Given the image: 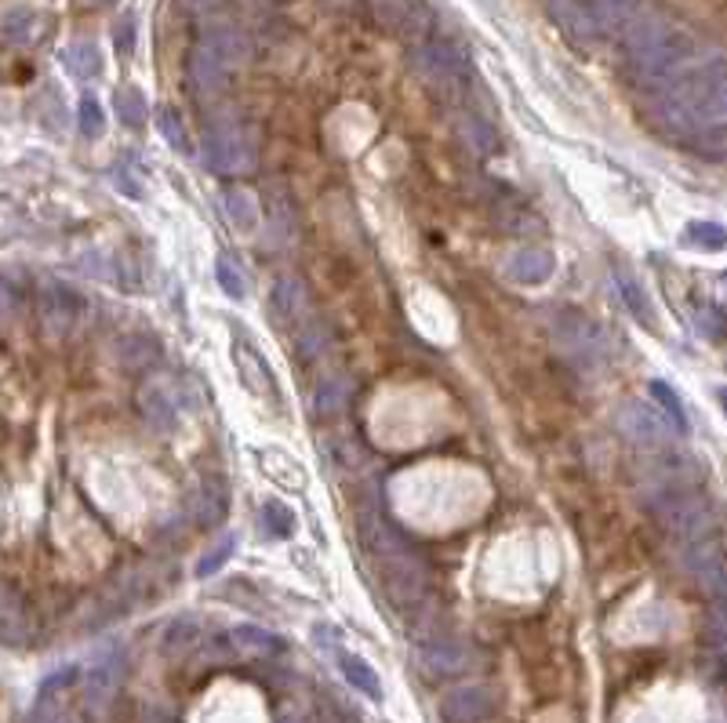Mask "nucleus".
I'll list each match as a JSON object with an SVG mask.
<instances>
[{"label":"nucleus","instance_id":"f257e3e1","mask_svg":"<svg viewBox=\"0 0 727 723\" xmlns=\"http://www.w3.org/2000/svg\"><path fill=\"white\" fill-rule=\"evenodd\" d=\"M651 121L666 138L680 143H691L710 124H727V59L688 62L669 84H662Z\"/></svg>","mask_w":727,"mask_h":723},{"label":"nucleus","instance_id":"f03ea898","mask_svg":"<svg viewBox=\"0 0 727 723\" xmlns=\"http://www.w3.org/2000/svg\"><path fill=\"white\" fill-rule=\"evenodd\" d=\"M361 542L372 553L378 575H383V589L386 597L404 611H415L422 600H426L429 578H426V564L419 560V553L411 549V542L397 531L386 516H378L372 510L361 513Z\"/></svg>","mask_w":727,"mask_h":723},{"label":"nucleus","instance_id":"7ed1b4c3","mask_svg":"<svg viewBox=\"0 0 727 723\" xmlns=\"http://www.w3.org/2000/svg\"><path fill=\"white\" fill-rule=\"evenodd\" d=\"M694 62V45L680 26L666 23V19H637L626 29V66L640 84H669L677 73Z\"/></svg>","mask_w":727,"mask_h":723},{"label":"nucleus","instance_id":"20e7f679","mask_svg":"<svg viewBox=\"0 0 727 723\" xmlns=\"http://www.w3.org/2000/svg\"><path fill=\"white\" fill-rule=\"evenodd\" d=\"M651 513H655V520L666 527V535L677 538L680 546H688L694 538L713 531V516L705 510V502L694 491L673 488V483H666V488L651 499Z\"/></svg>","mask_w":727,"mask_h":723},{"label":"nucleus","instance_id":"39448f33","mask_svg":"<svg viewBox=\"0 0 727 723\" xmlns=\"http://www.w3.org/2000/svg\"><path fill=\"white\" fill-rule=\"evenodd\" d=\"M244 59V40L233 29H211L190 56V81L197 91H219L237 62Z\"/></svg>","mask_w":727,"mask_h":723},{"label":"nucleus","instance_id":"423d86ee","mask_svg":"<svg viewBox=\"0 0 727 723\" xmlns=\"http://www.w3.org/2000/svg\"><path fill=\"white\" fill-rule=\"evenodd\" d=\"M549 331L553 339L564 353L571 356L574 364H601L607 356V334L601 323H593L590 317H582V313L574 309H557L549 317Z\"/></svg>","mask_w":727,"mask_h":723},{"label":"nucleus","instance_id":"0eeeda50","mask_svg":"<svg viewBox=\"0 0 727 723\" xmlns=\"http://www.w3.org/2000/svg\"><path fill=\"white\" fill-rule=\"evenodd\" d=\"M201 651L208 662H233V658H274L284 654V640L263 625H233L226 633H215L201 640Z\"/></svg>","mask_w":727,"mask_h":723},{"label":"nucleus","instance_id":"6e6552de","mask_svg":"<svg viewBox=\"0 0 727 723\" xmlns=\"http://www.w3.org/2000/svg\"><path fill=\"white\" fill-rule=\"evenodd\" d=\"M255 138L237 124H211L204 135V164L215 175H244L255 168Z\"/></svg>","mask_w":727,"mask_h":723},{"label":"nucleus","instance_id":"1a4fd4ad","mask_svg":"<svg viewBox=\"0 0 727 723\" xmlns=\"http://www.w3.org/2000/svg\"><path fill=\"white\" fill-rule=\"evenodd\" d=\"M415 70L437 91H462L470 84V59L451 40H426V45H419Z\"/></svg>","mask_w":727,"mask_h":723},{"label":"nucleus","instance_id":"9d476101","mask_svg":"<svg viewBox=\"0 0 727 723\" xmlns=\"http://www.w3.org/2000/svg\"><path fill=\"white\" fill-rule=\"evenodd\" d=\"M683 567L710 597H727V553L713 531L683 546Z\"/></svg>","mask_w":727,"mask_h":723},{"label":"nucleus","instance_id":"9b49d317","mask_svg":"<svg viewBox=\"0 0 727 723\" xmlns=\"http://www.w3.org/2000/svg\"><path fill=\"white\" fill-rule=\"evenodd\" d=\"M498 709V695L487 684H465L451 687L440 698V720L444 723H484Z\"/></svg>","mask_w":727,"mask_h":723},{"label":"nucleus","instance_id":"f8f14e48","mask_svg":"<svg viewBox=\"0 0 727 723\" xmlns=\"http://www.w3.org/2000/svg\"><path fill=\"white\" fill-rule=\"evenodd\" d=\"M121 679H124V658L121 651H110L102 654L99 662H95L88 673H84V709L92 712V716H102L106 709L113 706L117 690H121Z\"/></svg>","mask_w":727,"mask_h":723},{"label":"nucleus","instance_id":"ddd939ff","mask_svg":"<svg viewBox=\"0 0 727 723\" xmlns=\"http://www.w3.org/2000/svg\"><path fill=\"white\" fill-rule=\"evenodd\" d=\"M233 364H237V375H241V382L252 390V396L258 401H269V404H280V385L274 379V371H269L266 356L255 350L247 339H237L233 342Z\"/></svg>","mask_w":727,"mask_h":723},{"label":"nucleus","instance_id":"4468645a","mask_svg":"<svg viewBox=\"0 0 727 723\" xmlns=\"http://www.w3.org/2000/svg\"><path fill=\"white\" fill-rule=\"evenodd\" d=\"M549 15L571 45L590 48V45H596V37L604 34L593 15V4H582V0H549Z\"/></svg>","mask_w":727,"mask_h":723},{"label":"nucleus","instance_id":"2eb2a0df","mask_svg":"<svg viewBox=\"0 0 727 723\" xmlns=\"http://www.w3.org/2000/svg\"><path fill=\"white\" fill-rule=\"evenodd\" d=\"M618 426H622V433H626V437L640 440V444H658V440L669 433L673 418H669V415H662V412H655V407H651V404L629 401V404L622 407V412H618ZM673 429H677V426H673Z\"/></svg>","mask_w":727,"mask_h":723},{"label":"nucleus","instance_id":"dca6fc26","mask_svg":"<svg viewBox=\"0 0 727 723\" xmlns=\"http://www.w3.org/2000/svg\"><path fill=\"white\" fill-rule=\"evenodd\" d=\"M419 658H422V665H426V673H433V676H459L473 665V651L462 640H451V636L422 644Z\"/></svg>","mask_w":727,"mask_h":723},{"label":"nucleus","instance_id":"f3484780","mask_svg":"<svg viewBox=\"0 0 727 723\" xmlns=\"http://www.w3.org/2000/svg\"><path fill=\"white\" fill-rule=\"evenodd\" d=\"M190 513L201 531H215L219 524H226V516H230V491H226V483L201 480L190 499Z\"/></svg>","mask_w":727,"mask_h":723},{"label":"nucleus","instance_id":"a211bd4d","mask_svg":"<svg viewBox=\"0 0 727 723\" xmlns=\"http://www.w3.org/2000/svg\"><path fill=\"white\" fill-rule=\"evenodd\" d=\"M40 309H45V320L56 331H70V323L81 320V313L88 306H84V298L70 284H45V291H40Z\"/></svg>","mask_w":727,"mask_h":723},{"label":"nucleus","instance_id":"6ab92c4d","mask_svg":"<svg viewBox=\"0 0 727 723\" xmlns=\"http://www.w3.org/2000/svg\"><path fill=\"white\" fill-rule=\"evenodd\" d=\"M553 269H557V258H553L546 247H524V252H517L506 262V277L513 280V284L538 287L553 277Z\"/></svg>","mask_w":727,"mask_h":723},{"label":"nucleus","instance_id":"aec40b11","mask_svg":"<svg viewBox=\"0 0 727 723\" xmlns=\"http://www.w3.org/2000/svg\"><path fill=\"white\" fill-rule=\"evenodd\" d=\"M138 407H143L146 422L157 429H175L179 426V401L171 396L168 382H149L143 396H138Z\"/></svg>","mask_w":727,"mask_h":723},{"label":"nucleus","instance_id":"412c9836","mask_svg":"<svg viewBox=\"0 0 727 723\" xmlns=\"http://www.w3.org/2000/svg\"><path fill=\"white\" fill-rule=\"evenodd\" d=\"M339 669H342V676L350 679V687L361 690L364 698H372V701L383 698V679H378V673L364 662L361 654L342 651V654H339Z\"/></svg>","mask_w":727,"mask_h":723},{"label":"nucleus","instance_id":"4be33fe9","mask_svg":"<svg viewBox=\"0 0 727 723\" xmlns=\"http://www.w3.org/2000/svg\"><path fill=\"white\" fill-rule=\"evenodd\" d=\"M29 723H81V720L56 698V687H40V698L34 712H29Z\"/></svg>","mask_w":727,"mask_h":723},{"label":"nucleus","instance_id":"5701e85b","mask_svg":"<svg viewBox=\"0 0 727 723\" xmlns=\"http://www.w3.org/2000/svg\"><path fill=\"white\" fill-rule=\"evenodd\" d=\"M688 146L694 149V154H702V157H710V160H727V124L702 127V132L694 135Z\"/></svg>","mask_w":727,"mask_h":723},{"label":"nucleus","instance_id":"b1692460","mask_svg":"<svg viewBox=\"0 0 727 723\" xmlns=\"http://www.w3.org/2000/svg\"><path fill=\"white\" fill-rule=\"evenodd\" d=\"M37 34V15L29 12V8H12V12L4 15V37L12 40V45H29Z\"/></svg>","mask_w":727,"mask_h":723},{"label":"nucleus","instance_id":"393cba45","mask_svg":"<svg viewBox=\"0 0 727 723\" xmlns=\"http://www.w3.org/2000/svg\"><path fill=\"white\" fill-rule=\"evenodd\" d=\"M263 527L269 538H291V531H295V516H291V510L284 502L269 499L263 505Z\"/></svg>","mask_w":727,"mask_h":723},{"label":"nucleus","instance_id":"a878e982","mask_svg":"<svg viewBox=\"0 0 727 723\" xmlns=\"http://www.w3.org/2000/svg\"><path fill=\"white\" fill-rule=\"evenodd\" d=\"M694 323H699V331L710 342H720L727 334V313L720 306H713V302H699L694 306Z\"/></svg>","mask_w":727,"mask_h":723},{"label":"nucleus","instance_id":"bb28decb","mask_svg":"<svg viewBox=\"0 0 727 723\" xmlns=\"http://www.w3.org/2000/svg\"><path fill=\"white\" fill-rule=\"evenodd\" d=\"M222 208H226V215L241 225V230H255V222H258V208H255V200L247 197V193H241V189H233V193H226L222 197Z\"/></svg>","mask_w":727,"mask_h":723},{"label":"nucleus","instance_id":"cd10ccee","mask_svg":"<svg viewBox=\"0 0 727 723\" xmlns=\"http://www.w3.org/2000/svg\"><path fill=\"white\" fill-rule=\"evenodd\" d=\"M618 291H622L629 313H633L637 320H644L647 328H651V323H655V313H651V302H647V295H644V287H640L633 277H618Z\"/></svg>","mask_w":727,"mask_h":723},{"label":"nucleus","instance_id":"c85d7f7f","mask_svg":"<svg viewBox=\"0 0 727 723\" xmlns=\"http://www.w3.org/2000/svg\"><path fill=\"white\" fill-rule=\"evenodd\" d=\"M117 117H121L128 127H143L146 124V99H143V91H135V88L117 91Z\"/></svg>","mask_w":727,"mask_h":723},{"label":"nucleus","instance_id":"c756f323","mask_svg":"<svg viewBox=\"0 0 727 723\" xmlns=\"http://www.w3.org/2000/svg\"><path fill=\"white\" fill-rule=\"evenodd\" d=\"M688 241L699 244L702 252H720V247H727V230L720 222H691Z\"/></svg>","mask_w":727,"mask_h":723},{"label":"nucleus","instance_id":"7c9ffc66","mask_svg":"<svg viewBox=\"0 0 727 723\" xmlns=\"http://www.w3.org/2000/svg\"><path fill=\"white\" fill-rule=\"evenodd\" d=\"M201 640H204V633L197 629V622H193V618H179V622L168 629L165 647H168V651L182 654V651H190V647H193V644H201Z\"/></svg>","mask_w":727,"mask_h":723},{"label":"nucleus","instance_id":"2f4dec72","mask_svg":"<svg viewBox=\"0 0 727 723\" xmlns=\"http://www.w3.org/2000/svg\"><path fill=\"white\" fill-rule=\"evenodd\" d=\"M215 277H219V287L226 291V295L230 298H237L241 302L244 295H247V284H244V273L241 269L233 266V258H219V262H215Z\"/></svg>","mask_w":727,"mask_h":723},{"label":"nucleus","instance_id":"473e14b6","mask_svg":"<svg viewBox=\"0 0 727 723\" xmlns=\"http://www.w3.org/2000/svg\"><path fill=\"white\" fill-rule=\"evenodd\" d=\"M66 62L77 77H95V73L102 70V59H99V51H95V45H73L66 51Z\"/></svg>","mask_w":727,"mask_h":723},{"label":"nucleus","instance_id":"72a5a7b5","mask_svg":"<svg viewBox=\"0 0 727 723\" xmlns=\"http://www.w3.org/2000/svg\"><path fill=\"white\" fill-rule=\"evenodd\" d=\"M157 124H160V132H165V138L179 149V154H190L186 124H182V117H179L175 110H171V106H168V110H160V113H157Z\"/></svg>","mask_w":727,"mask_h":723},{"label":"nucleus","instance_id":"f704fd0d","mask_svg":"<svg viewBox=\"0 0 727 723\" xmlns=\"http://www.w3.org/2000/svg\"><path fill=\"white\" fill-rule=\"evenodd\" d=\"M462 135H465V143H473L481 154H487V149H495V143H498V135H495V127L484 121L481 113H473L470 121L462 124Z\"/></svg>","mask_w":727,"mask_h":723},{"label":"nucleus","instance_id":"c9c22d12","mask_svg":"<svg viewBox=\"0 0 727 723\" xmlns=\"http://www.w3.org/2000/svg\"><path fill=\"white\" fill-rule=\"evenodd\" d=\"M77 117H81V132L88 135V138H99V135L106 132V117H102V106H99V99H95V95H84Z\"/></svg>","mask_w":727,"mask_h":723},{"label":"nucleus","instance_id":"e433bc0d","mask_svg":"<svg viewBox=\"0 0 727 723\" xmlns=\"http://www.w3.org/2000/svg\"><path fill=\"white\" fill-rule=\"evenodd\" d=\"M233 549H237V538H222L219 546L215 549H208L201 560H197V575L201 578H208V575H215V571H222L226 567V560L233 556Z\"/></svg>","mask_w":727,"mask_h":723},{"label":"nucleus","instance_id":"4c0bfd02","mask_svg":"<svg viewBox=\"0 0 727 723\" xmlns=\"http://www.w3.org/2000/svg\"><path fill=\"white\" fill-rule=\"evenodd\" d=\"M651 393L658 396L662 412H666V415L673 418V426H677V429L688 426V418H683V407H680V401H677V393H673L666 382H651Z\"/></svg>","mask_w":727,"mask_h":723},{"label":"nucleus","instance_id":"58836bf2","mask_svg":"<svg viewBox=\"0 0 727 723\" xmlns=\"http://www.w3.org/2000/svg\"><path fill=\"white\" fill-rule=\"evenodd\" d=\"M710 640L727 647V597H713V608H710Z\"/></svg>","mask_w":727,"mask_h":723},{"label":"nucleus","instance_id":"ea45409f","mask_svg":"<svg viewBox=\"0 0 727 723\" xmlns=\"http://www.w3.org/2000/svg\"><path fill=\"white\" fill-rule=\"evenodd\" d=\"M121 51H132V19H124L121 26Z\"/></svg>","mask_w":727,"mask_h":723},{"label":"nucleus","instance_id":"a19ab883","mask_svg":"<svg viewBox=\"0 0 727 723\" xmlns=\"http://www.w3.org/2000/svg\"><path fill=\"white\" fill-rule=\"evenodd\" d=\"M716 401H720V407H724V415H727V385H720V390H716Z\"/></svg>","mask_w":727,"mask_h":723},{"label":"nucleus","instance_id":"79ce46f5","mask_svg":"<svg viewBox=\"0 0 727 723\" xmlns=\"http://www.w3.org/2000/svg\"><path fill=\"white\" fill-rule=\"evenodd\" d=\"M92 4H110V0H92Z\"/></svg>","mask_w":727,"mask_h":723}]
</instances>
